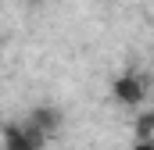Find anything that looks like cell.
Returning a JSON list of instances; mask_svg holds the SVG:
<instances>
[{"mask_svg": "<svg viewBox=\"0 0 154 150\" xmlns=\"http://www.w3.org/2000/svg\"><path fill=\"white\" fill-rule=\"evenodd\" d=\"M25 125H29L36 136H43V140H47L50 132H57V125H61V114L54 111V107H36V111L25 118Z\"/></svg>", "mask_w": 154, "mask_h": 150, "instance_id": "obj_3", "label": "cell"}, {"mask_svg": "<svg viewBox=\"0 0 154 150\" xmlns=\"http://www.w3.org/2000/svg\"><path fill=\"white\" fill-rule=\"evenodd\" d=\"M43 136H36L25 122H14L4 129V150H43Z\"/></svg>", "mask_w": 154, "mask_h": 150, "instance_id": "obj_2", "label": "cell"}, {"mask_svg": "<svg viewBox=\"0 0 154 150\" xmlns=\"http://www.w3.org/2000/svg\"><path fill=\"white\" fill-rule=\"evenodd\" d=\"M111 93H115L118 104H125V107H136V104H143V97H147V82L140 79V75L125 72L115 79V86H111Z\"/></svg>", "mask_w": 154, "mask_h": 150, "instance_id": "obj_1", "label": "cell"}]
</instances>
